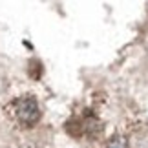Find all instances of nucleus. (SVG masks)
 Segmentation results:
<instances>
[{
  "label": "nucleus",
  "mask_w": 148,
  "mask_h": 148,
  "mask_svg": "<svg viewBox=\"0 0 148 148\" xmlns=\"http://www.w3.org/2000/svg\"><path fill=\"white\" fill-rule=\"evenodd\" d=\"M15 117L22 126L31 128L40 121V106H38V101L31 95H26V97H20L15 102Z\"/></svg>",
  "instance_id": "obj_1"
},
{
  "label": "nucleus",
  "mask_w": 148,
  "mask_h": 148,
  "mask_svg": "<svg viewBox=\"0 0 148 148\" xmlns=\"http://www.w3.org/2000/svg\"><path fill=\"white\" fill-rule=\"evenodd\" d=\"M102 132V124L97 117L90 115L86 121H84V134H88L90 137H97V135Z\"/></svg>",
  "instance_id": "obj_2"
},
{
  "label": "nucleus",
  "mask_w": 148,
  "mask_h": 148,
  "mask_svg": "<svg viewBox=\"0 0 148 148\" xmlns=\"http://www.w3.org/2000/svg\"><path fill=\"white\" fill-rule=\"evenodd\" d=\"M106 148H126V143H124V137H121V135H115V137H112L110 141H108Z\"/></svg>",
  "instance_id": "obj_4"
},
{
  "label": "nucleus",
  "mask_w": 148,
  "mask_h": 148,
  "mask_svg": "<svg viewBox=\"0 0 148 148\" xmlns=\"http://www.w3.org/2000/svg\"><path fill=\"white\" fill-rule=\"evenodd\" d=\"M66 132L73 135V137H79V135H82L84 134V121H81V119H77V117H71L70 121L66 123Z\"/></svg>",
  "instance_id": "obj_3"
}]
</instances>
